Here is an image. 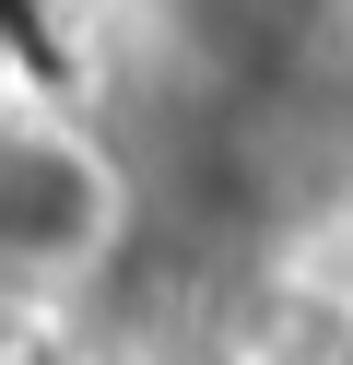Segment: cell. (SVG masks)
I'll use <instances>...</instances> for the list:
<instances>
[{
	"instance_id": "1",
	"label": "cell",
	"mask_w": 353,
	"mask_h": 365,
	"mask_svg": "<svg viewBox=\"0 0 353 365\" xmlns=\"http://www.w3.org/2000/svg\"><path fill=\"white\" fill-rule=\"evenodd\" d=\"M130 212L141 189L106 130H83L71 106H0V307L12 318H47L83 283H106Z\"/></svg>"
},
{
	"instance_id": "2",
	"label": "cell",
	"mask_w": 353,
	"mask_h": 365,
	"mask_svg": "<svg viewBox=\"0 0 353 365\" xmlns=\"http://www.w3.org/2000/svg\"><path fill=\"white\" fill-rule=\"evenodd\" d=\"M0 365H71V354H59L47 330H12V341H0Z\"/></svg>"
}]
</instances>
